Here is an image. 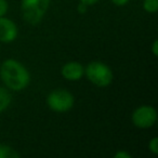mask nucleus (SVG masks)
I'll use <instances>...</instances> for the list:
<instances>
[{"instance_id":"7ed1b4c3","label":"nucleus","mask_w":158,"mask_h":158,"mask_svg":"<svg viewBox=\"0 0 158 158\" xmlns=\"http://www.w3.org/2000/svg\"><path fill=\"white\" fill-rule=\"evenodd\" d=\"M51 0H22L21 10L24 20L28 24L36 25L46 15Z\"/></svg>"},{"instance_id":"423d86ee","label":"nucleus","mask_w":158,"mask_h":158,"mask_svg":"<svg viewBox=\"0 0 158 158\" xmlns=\"http://www.w3.org/2000/svg\"><path fill=\"white\" fill-rule=\"evenodd\" d=\"M19 29L16 24L6 16L0 18V42L2 44H10L13 42L18 38Z\"/></svg>"},{"instance_id":"1a4fd4ad","label":"nucleus","mask_w":158,"mask_h":158,"mask_svg":"<svg viewBox=\"0 0 158 158\" xmlns=\"http://www.w3.org/2000/svg\"><path fill=\"white\" fill-rule=\"evenodd\" d=\"M20 153L15 151L13 147L6 144H0V158H19Z\"/></svg>"},{"instance_id":"2eb2a0df","label":"nucleus","mask_w":158,"mask_h":158,"mask_svg":"<svg viewBox=\"0 0 158 158\" xmlns=\"http://www.w3.org/2000/svg\"><path fill=\"white\" fill-rule=\"evenodd\" d=\"M87 9H88V6L85 5V3L82 2H79V5L77 6V11L79 12V13H86L87 12Z\"/></svg>"},{"instance_id":"f3484780","label":"nucleus","mask_w":158,"mask_h":158,"mask_svg":"<svg viewBox=\"0 0 158 158\" xmlns=\"http://www.w3.org/2000/svg\"><path fill=\"white\" fill-rule=\"evenodd\" d=\"M80 2L85 3V5H87L88 7H90V6H94L95 3L99 2V0H80Z\"/></svg>"},{"instance_id":"f03ea898","label":"nucleus","mask_w":158,"mask_h":158,"mask_svg":"<svg viewBox=\"0 0 158 158\" xmlns=\"http://www.w3.org/2000/svg\"><path fill=\"white\" fill-rule=\"evenodd\" d=\"M87 79L99 88L108 87L114 80L113 70L107 64L101 61H92L85 67Z\"/></svg>"},{"instance_id":"4468645a","label":"nucleus","mask_w":158,"mask_h":158,"mask_svg":"<svg viewBox=\"0 0 158 158\" xmlns=\"http://www.w3.org/2000/svg\"><path fill=\"white\" fill-rule=\"evenodd\" d=\"M110 1L117 7H123V6H127L129 3L130 0H110Z\"/></svg>"},{"instance_id":"ddd939ff","label":"nucleus","mask_w":158,"mask_h":158,"mask_svg":"<svg viewBox=\"0 0 158 158\" xmlns=\"http://www.w3.org/2000/svg\"><path fill=\"white\" fill-rule=\"evenodd\" d=\"M114 157L115 158H131V155L126 151H118L114 155Z\"/></svg>"},{"instance_id":"dca6fc26","label":"nucleus","mask_w":158,"mask_h":158,"mask_svg":"<svg viewBox=\"0 0 158 158\" xmlns=\"http://www.w3.org/2000/svg\"><path fill=\"white\" fill-rule=\"evenodd\" d=\"M152 53L154 54V56H157L158 55V41L157 40H154L153 44H152Z\"/></svg>"},{"instance_id":"0eeeda50","label":"nucleus","mask_w":158,"mask_h":158,"mask_svg":"<svg viewBox=\"0 0 158 158\" xmlns=\"http://www.w3.org/2000/svg\"><path fill=\"white\" fill-rule=\"evenodd\" d=\"M61 74L66 80L77 81L85 75V67L77 61H70L65 63L61 68Z\"/></svg>"},{"instance_id":"9b49d317","label":"nucleus","mask_w":158,"mask_h":158,"mask_svg":"<svg viewBox=\"0 0 158 158\" xmlns=\"http://www.w3.org/2000/svg\"><path fill=\"white\" fill-rule=\"evenodd\" d=\"M148 149L154 155H157L158 154V138L157 136H154V138H152L151 140H149Z\"/></svg>"},{"instance_id":"39448f33","label":"nucleus","mask_w":158,"mask_h":158,"mask_svg":"<svg viewBox=\"0 0 158 158\" xmlns=\"http://www.w3.org/2000/svg\"><path fill=\"white\" fill-rule=\"evenodd\" d=\"M131 120L139 129H148L156 123L157 112L151 105H141L132 113Z\"/></svg>"},{"instance_id":"f257e3e1","label":"nucleus","mask_w":158,"mask_h":158,"mask_svg":"<svg viewBox=\"0 0 158 158\" xmlns=\"http://www.w3.org/2000/svg\"><path fill=\"white\" fill-rule=\"evenodd\" d=\"M0 78L6 88L11 91H22L31 82V74L24 64L15 59H7L0 65Z\"/></svg>"},{"instance_id":"9d476101","label":"nucleus","mask_w":158,"mask_h":158,"mask_svg":"<svg viewBox=\"0 0 158 158\" xmlns=\"http://www.w3.org/2000/svg\"><path fill=\"white\" fill-rule=\"evenodd\" d=\"M143 9L147 13H156L158 10V0H143Z\"/></svg>"},{"instance_id":"6e6552de","label":"nucleus","mask_w":158,"mask_h":158,"mask_svg":"<svg viewBox=\"0 0 158 158\" xmlns=\"http://www.w3.org/2000/svg\"><path fill=\"white\" fill-rule=\"evenodd\" d=\"M12 102V95L9 89L0 86V114L3 113L10 106Z\"/></svg>"},{"instance_id":"f8f14e48","label":"nucleus","mask_w":158,"mask_h":158,"mask_svg":"<svg viewBox=\"0 0 158 158\" xmlns=\"http://www.w3.org/2000/svg\"><path fill=\"white\" fill-rule=\"evenodd\" d=\"M9 9V3L7 0H0V18L1 16H6Z\"/></svg>"},{"instance_id":"20e7f679","label":"nucleus","mask_w":158,"mask_h":158,"mask_svg":"<svg viewBox=\"0 0 158 158\" xmlns=\"http://www.w3.org/2000/svg\"><path fill=\"white\" fill-rule=\"evenodd\" d=\"M49 108L55 113H66L74 107L75 98L72 92L65 89H55L47 97Z\"/></svg>"}]
</instances>
